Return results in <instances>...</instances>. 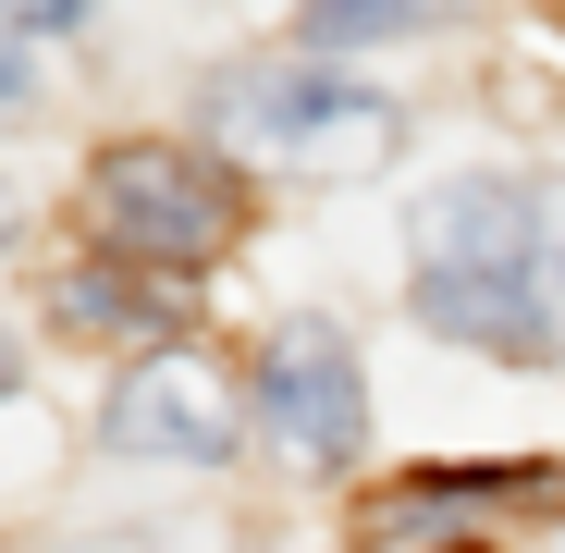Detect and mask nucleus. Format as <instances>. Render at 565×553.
<instances>
[{
    "instance_id": "nucleus-1",
    "label": "nucleus",
    "mask_w": 565,
    "mask_h": 553,
    "mask_svg": "<svg viewBox=\"0 0 565 553\" xmlns=\"http://www.w3.org/2000/svg\"><path fill=\"white\" fill-rule=\"evenodd\" d=\"M86 222H99V246L124 270H210L246 222L234 172L198 160V148H111L99 172H86Z\"/></svg>"
},
{
    "instance_id": "nucleus-2",
    "label": "nucleus",
    "mask_w": 565,
    "mask_h": 553,
    "mask_svg": "<svg viewBox=\"0 0 565 553\" xmlns=\"http://www.w3.org/2000/svg\"><path fill=\"white\" fill-rule=\"evenodd\" d=\"M210 124L282 172H382L394 160V111L382 99H344V86L296 74V62H270V74H222L210 86Z\"/></svg>"
},
{
    "instance_id": "nucleus-3",
    "label": "nucleus",
    "mask_w": 565,
    "mask_h": 553,
    "mask_svg": "<svg viewBox=\"0 0 565 553\" xmlns=\"http://www.w3.org/2000/svg\"><path fill=\"white\" fill-rule=\"evenodd\" d=\"M258 418L296 468H344L356 430H369V394H356V344L332 320H296L270 357H258Z\"/></svg>"
},
{
    "instance_id": "nucleus-4",
    "label": "nucleus",
    "mask_w": 565,
    "mask_h": 553,
    "mask_svg": "<svg viewBox=\"0 0 565 553\" xmlns=\"http://www.w3.org/2000/svg\"><path fill=\"white\" fill-rule=\"evenodd\" d=\"M124 455H172V468H222L234 455V430H246V406H234V382L210 357H184V344H160V357H136L124 382H111V418H99Z\"/></svg>"
},
{
    "instance_id": "nucleus-5",
    "label": "nucleus",
    "mask_w": 565,
    "mask_h": 553,
    "mask_svg": "<svg viewBox=\"0 0 565 553\" xmlns=\"http://www.w3.org/2000/svg\"><path fill=\"white\" fill-rule=\"evenodd\" d=\"M565 480L553 468H504V480H394L369 504V553H467L492 517H553Z\"/></svg>"
},
{
    "instance_id": "nucleus-6",
    "label": "nucleus",
    "mask_w": 565,
    "mask_h": 553,
    "mask_svg": "<svg viewBox=\"0 0 565 553\" xmlns=\"http://www.w3.org/2000/svg\"><path fill=\"white\" fill-rule=\"evenodd\" d=\"M553 222H541V198L529 184H504V172H467V184H443V198L418 210V270H541L529 246H541Z\"/></svg>"
},
{
    "instance_id": "nucleus-7",
    "label": "nucleus",
    "mask_w": 565,
    "mask_h": 553,
    "mask_svg": "<svg viewBox=\"0 0 565 553\" xmlns=\"http://www.w3.org/2000/svg\"><path fill=\"white\" fill-rule=\"evenodd\" d=\"M418 320L443 344H480V357H553L541 270H418Z\"/></svg>"
},
{
    "instance_id": "nucleus-8",
    "label": "nucleus",
    "mask_w": 565,
    "mask_h": 553,
    "mask_svg": "<svg viewBox=\"0 0 565 553\" xmlns=\"http://www.w3.org/2000/svg\"><path fill=\"white\" fill-rule=\"evenodd\" d=\"M50 320H74V332H136L148 357L172 344V296H148V270H136V284H111V270H74V284L50 296Z\"/></svg>"
},
{
    "instance_id": "nucleus-9",
    "label": "nucleus",
    "mask_w": 565,
    "mask_h": 553,
    "mask_svg": "<svg viewBox=\"0 0 565 553\" xmlns=\"http://www.w3.org/2000/svg\"><path fill=\"white\" fill-rule=\"evenodd\" d=\"M430 0H308V38L320 50H369V38H394V25H418Z\"/></svg>"
},
{
    "instance_id": "nucleus-10",
    "label": "nucleus",
    "mask_w": 565,
    "mask_h": 553,
    "mask_svg": "<svg viewBox=\"0 0 565 553\" xmlns=\"http://www.w3.org/2000/svg\"><path fill=\"white\" fill-rule=\"evenodd\" d=\"M86 0H13V38H38V25H74Z\"/></svg>"
}]
</instances>
